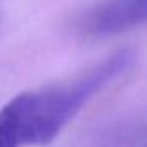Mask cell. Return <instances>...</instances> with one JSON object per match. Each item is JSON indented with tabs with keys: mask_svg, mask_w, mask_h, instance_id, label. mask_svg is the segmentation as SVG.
I'll use <instances>...</instances> for the list:
<instances>
[{
	"mask_svg": "<svg viewBox=\"0 0 147 147\" xmlns=\"http://www.w3.org/2000/svg\"><path fill=\"white\" fill-rule=\"evenodd\" d=\"M21 114L16 98L0 109V147H22Z\"/></svg>",
	"mask_w": 147,
	"mask_h": 147,
	"instance_id": "obj_3",
	"label": "cell"
},
{
	"mask_svg": "<svg viewBox=\"0 0 147 147\" xmlns=\"http://www.w3.org/2000/svg\"><path fill=\"white\" fill-rule=\"evenodd\" d=\"M147 24V0H103L82 19V30L108 36Z\"/></svg>",
	"mask_w": 147,
	"mask_h": 147,
	"instance_id": "obj_2",
	"label": "cell"
},
{
	"mask_svg": "<svg viewBox=\"0 0 147 147\" xmlns=\"http://www.w3.org/2000/svg\"><path fill=\"white\" fill-rule=\"evenodd\" d=\"M133 51L122 49L78 78L16 95L24 146L49 144L93 95L133 63Z\"/></svg>",
	"mask_w": 147,
	"mask_h": 147,
	"instance_id": "obj_1",
	"label": "cell"
}]
</instances>
